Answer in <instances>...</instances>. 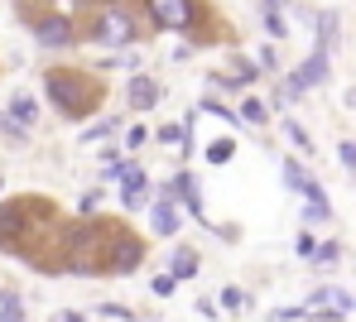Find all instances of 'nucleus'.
<instances>
[{
  "instance_id": "f257e3e1",
  "label": "nucleus",
  "mask_w": 356,
  "mask_h": 322,
  "mask_svg": "<svg viewBox=\"0 0 356 322\" xmlns=\"http://www.w3.org/2000/svg\"><path fill=\"white\" fill-rule=\"evenodd\" d=\"M44 96L54 101V111H58L63 121H92L102 111V96L106 92L82 67H49L44 72Z\"/></svg>"
},
{
  "instance_id": "f03ea898",
  "label": "nucleus",
  "mask_w": 356,
  "mask_h": 322,
  "mask_svg": "<svg viewBox=\"0 0 356 322\" xmlns=\"http://www.w3.org/2000/svg\"><path fill=\"white\" fill-rule=\"evenodd\" d=\"M34 221H54L49 197H10V202H0V255H29Z\"/></svg>"
},
{
  "instance_id": "7ed1b4c3",
  "label": "nucleus",
  "mask_w": 356,
  "mask_h": 322,
  "mask_svg": "<svg viewBox=\"0 0 356 322\" xmlns=\"http://www.w3.org/2000/svg\"><path fill=\"white\" fill-rule=\"evenodd\" d=\"M77 39L87 44H102V49H130L140 39V19L125 0H111V5H97V15L77 29Z\"/></svg>"
},
{
  "instance_id": "20e7f679",
  "label": "nucleus",
  "mask_w": 356,
  "mask_h": 322,
  "mask_svg": "<svg viewBox=\"0 0 356 322\" xmlns=\"http://www.w3.org/2000/svg\"><path fill=\"white\" fill-rule=\"evenodd\" d=\"M140 260H145V241L135 231L102 226L97 255H92V274H130V269H140Z\"/></svg>"
},
{
  "instance_id": "39448f33",
  "label": "nucleus",
  "mask_w": 356,
  "mask_h": 322,
  "mask_svg": "<svg viewBox=\"0 0 356 322\" xmlns=\"http://www.w3.org/2000/svg\"><path fill=\"white\" fill-rule=\"evenodd\" d=\"M149 29L159 34H193L202 19H207V5L202 0H140Z\"/></svg>"
},
{
  "instance_id": "423d86ee",
  "label": "nucleus",
  "mask_w": 356,
  "mask_h": 322,
  "mask_svg": "<svg viewBox=\"0 0 356 322\" xmlns=\"http://www.w3.org/2000/svg\"><path fill=\"white\" fill-rule=\"evenodd\" d=\"M327 63H332V53L313 44V53H308V58L280 82V96H284V101H298V96H308L313 87H323V82H327Z\"/></svg>"
},
{
  "instance_id": "0eeeda50",
  "label": "nucleus",
  "mask_w": 356,
  "mask_h": 322,
  "mask_svg": "<svg viewBox=\"0 0 356 322\" xmlns=\"http://www.w3.org/2000/svg\"><path fill=\"white\" fill-rule=\"evenodd\" d=\"M29 34L44 49H72L77 44V19L67 10H34L29 15Z\"/></svg>"
},
{
  "instance_id": "6e6552de",
  "label": "nucleus",
  "mask_w": 356,
  "mask_h": 322,
  "mask_svg": "<svg viewBox=\"0 0 356 322\" xmlns=\"http://www.w3.org/2000/svg\"><path fill=\"white\" fill-rule=\"evenodd\" d=\"M120 212H135L145 197H149V178H145V169L135 164V159H120Z\"/></svg>"
},
{
  "instance_id": "1a4fd4ad",
  "label": "nucleus",
  "mask_w": 356,
  "mask_h": 322,
  "mask_svg": "<svg viewBox=\"0 0 356 322\" xmlns=\"http://www.w3.org/2000/svg\"><path fill=\"white\" fill-rule=\"evenodd\" d=\"M164 101V87H159V77H145V72H135L130 82H125V106L130 111H154Z\"/></svg>"
},
{
  "instance_id": "9d476101",
  "label": "nucleus",
  "mask_w": 356,
  "mask_h": 322,
  "mask_svg": "<svg viewBox=\"0 0 356 322\" xmlns=\"http://www.w3.org/2000/svg\"><path fill=\"white\" fill-rule=\"evenodd\" d=\"M298 197H303V221H308V226L332 221V202H327V193H323V183H318V178H313V183H308Z\"/></svg>"
},
{
  "instance_id": "9b49d317",
  "label": "nucleus",
  "mask_w": 356,
  "mask_h": 322,
  "mask_svg": "<svg viewBox=\"0 0 356 322\" xmlns=\"http://www.w3.org/2000/svg\"><path fill=\"white\" fill-rule=\"evenodd\" d=\"M149 221H154L159 236H178V221H183V217H178V202L164 193V188H154V212H149Z\"/></svg>"
},
{
  "instance_id": "f8f14e48",
  "label": "nucleus",
  "mask_w": 356,
  "mask_h": 322,
  "mask_svg": "<svg viewBox=\"0 0 356 322\" xmlns=\"http://www.w3.org/2000/svg\"><path fill=\"white\" fill-rule=\"evenodd\" d=\"M5 111H10V116H15L24 130L39 126V101H34L29 92H10V96H5Z\"/></svg>"
},
{
  "instance_id": "ddd939ff",
  "label": "nucleus",
  "mask_w": 356,
  "mask_h": 322,
  "mask_svg": "<svg viewBox=\"0 0 356 322\" xmlns=\"http://www.w3.org/2000/svg\"><path fill=\"white\" fill-rule=\"evenodd\" d=\"M197 269H202V260H197V251H193V246H174V260H169V274H174L178 284H183V279H197Z\"/></svg>"
},
{
  "instance_id": "4468645a",
  "label": "nucleus",
  "mask_w": 356,
  "mask_h": 322,
  "mask_svg": "<svg viewBox=\"0 0 356 322\" xmlns=\"http://www.w3.org/2000/svg\"><path fill=\"white\" fill-rule=\"evenodd\" d=\"M260 24H265V34H270V39H284V34H289L284 0H265V5H260Z\"/></svg>"
},
{
  "instance_id": "2eb2a0df",
  "label": "nucleus",
  "mask_w": 356,
  "mask_h": 322,
  "mask_svg": "<svg viewBox=\"0 0 356 322\" xmlns=\"http://www.w3.org/2000/svg\"><path fill=\"white\" fill-rule=\"evenodd\" d=\"M0 139H10L15 149H24V144H29L34 135H29V130H24L19 121H15V116H10V111H5V106H0Z\"/></svg>"
},
{
  "instance_id": "dca6fc26",
  "label": "nucleus",
  "mask_w": 356,
  "mask_h": 322,
  "mask_svg": "<svg viewBox=\"0 0 356 322\" xmlns=\"http://www.w3.org/2000/svg\"><path fill=\"white\" fill-rule=\"evenodd\" d=\"M280 169H284V188H289V193H303V188L313 183V173L303 169V159H284Z\"/></svg>"
},
{
  "instance_id": "f3484780",
  "label": "nucleus",
  "mask_w": 356,
  "mask_h": 322,
  "mask_svg": "<svg viewBox=\"0 0 356 322\" xmlns=\"http://www.w3.org/2000/svg\"><path fill=\"white\" fill-rule=\"evenodd\" d=\"M120 130H125V126H120V116H106V121H97V126L82 130V144H97V139H116Z\"/></svg>"
},
{
  "instance_id": "a211bd4d",
  "label": "nucleus",
  "mask_w": 356,
  "mask_h": 322,
  "mask_svg": "<svg viewBox=\"0 0 356 322\" xmlns=\"http://www.w3.org/2000/svg\"><path fill=\"white\" fill-rule=\"evenodd\" d=\"M337 260H342V241H318V251H313L308 264H313V269H332Z\"/></svg>"
},
{
  "instance_id": "6ab92c4d",
  "label": "nucleus",
  "mask_w": 356,
  "mask_h": 322,
  "mask_svg": "<svg viewBox=\"0 0 356 322\" xmlns=\"http://www.w3.org/2000/svg\"><path fill=\"white\" fill-rule=\"evenodd\" d=\"M236 116H241V121H250V126H265V121H270V106H265L260 96H245Z\"/></svg>"
},
{
  "instance_id": "aec40b11",
  "label": "nucleus",
  "mask_w": 356,
  "mask_h": 322,
  "mask_svg": "<svg viewBox=\"0 0 356 322\" xmlns=\"http://www.w3.org/2000/svg\"><path fill=\"white\" fill-rule=\"evenodd\" d=\"M0 322H24V298L10 289V294H0Z\"/></svg>"
},
{
  "instance_id": "412c9836",
  "label": "nucleus",
  "mask_w": 356,
  "mask_h": 322,
  "mask_svg": "<svg viewBox=\"0 0 356 322\" xmlns=\"http://www.w3.org/2000/svg\"><path fill=\"white\" fill-rule=\"evenodd\" d=\"M227 72H232V77H236L241 87H250V82H255V77H260V67L250 63V58H241V53H232V67H227Z\"/></svg>"
},
{
  "instance_id": "4be33fe9",
  "label": "nucleus",
  "mask_w": 356,
  "mask_h": 322,
  "mask_svg": "<svg viewBox=\"0 0 356 322\" xmlns=\"http://www.w3.org/2000/svg\"><path fill=\"white\" fill-rule=\"evenodd\" d=\"M280 130L289 135V144H294L298 154H313V135H308V130L298 126V121H284V126H280Z\"/></svg>"
},
{
  "instance_id": "5701e85b",
  "label": "nucleus",
  "mask_w": 356,
  "mask_h": 322,
  "mask_svg": "<svg viewBox=\"0 0 356 322\" xmlns=\"http://www.w3.org/2000/svg\"><path fill=\"white\" fill-rule=\"evenodd\" d=\"M245 303H250V298H245V294H241L236 284H227V289H222V294H217V308H227V313H241V308H245Z\"/></svg>"
},
{
  "instance_id": "b1692460",
  "label": "nucleus",
  "mask_w": 356,
  "mask_h": 322,
  "mask_svg": "<svg viewBox=\"0 0 356 322\" xmlns=\"http://www.w3.org/2000/svg\"><path fill=\"white\" fill-rule=\"evenodd\" d=\"M232 154H236V139H212L207 144V164H227Z\"/></svg>"
},
{
  "instance_id": "393cba45",
  "label": "nucleus",
  "mask_w": 356,
  "mask_h": 322,
  "mask_svg": "<svg viewBox=\"0 0 356 322\" xmlns=\"http://www.w3.org/2000/svg\"><path fill=\"white\" fill-rule=\"evenodd\" d=\"M197 111H207V116H217V121H227V126H241L236 111H232V106H222V101H212V96H207V101H202Z\"/></svg>"
},
{
  "instance_id": "a878e982",
  "label": "nucleus",
  "mask_w": 356,
  "mask_h": 322,
  "mask_svg": "<svg viewBox=\"0 0 356 322\" xmlns=\"http://www.w3.org/2000/svg\"><path fill=\"white\" fill-rule=\"evenodd\" d=\"M174 289H178V279H174V274H169V269L149 279V294H154V298H174Z\"/></svg>"
},
{
  "instance_id": "bb28decb",
  "label": "nucleus",
  "mask_w": 356,
  "mask_h": 322,
  "mask_svg": "<svg viewBox=\"0 0 356 322\" xmlns=\"http://www.w3.org/2000/svg\"><path fill=\"white\" fill-rule=\"evenodd\" d=\"M149 144V126H125V149H145Z\"/></svg>"
},
{
  "instance_id": "cd10ccee",
  "label": "nucleus",
  "mask_w": 356,
  "mask_h": 322,
  "mask_svg": "<svg viewBox=\"0 0 356 322\" xmlns=\"http://www.w3.org/2000/svg\"><path fill=\"white\" fill-rule=\"evenodd\" d=\"M313 251H318V236H313V231H298L294 255H298V260H313Z\"/></svg>"
},
{
  "instance_id": "c85d7f7f",
  "label": "nucleus",
  "mask_w": 356,
  "mask_h": 322,
  "mask_svg": "<svg viewBox=\"0 0 356 322\" xmlns=\"http://www.w3.org/2000/svg\"><path fill=\"white\" fill-rule=\"evenodd\" d=\"M255 67H260V72H280V53H275V44H265V49H260Z\"/></svg>"
},
{
  "instance_id": "c756f323",
  "label": "nucleus",
  "mask_w": 356,
  "mask_h": 322,
  "mask_svg": "<svg viewBox=\"0 0 356 322\" xmlns=\"http://www.w3.org/2000/svg\"><path fill=\"white\" fill-rule=\"evenodd\" d=\"M97 313H102V318H120V322H135V308H125V303H102Z\"/></svg>"
},
{
  "instance_id": "7c9ffc66",
  "label": "nucleus",
  "mask_w": 356,
  "mask_h": 322,
  "mask_svg": "<svg viewBox=\"0 0 356 322\" xmlns=\"http://www.w3.org/2000/svg\"><path fill=\"white\" fill-rule=\"evenodd\" d=\"M97 207H102V188L82 193V202H77V212H82V217H97Z\"/></svg>"
},
{
  "instance_id": "2f4dec72",
  "label": "nucleus",
  "mask_w": 356,
  "mask_h": 322,
  "mask_svg": "<svg viewBox=\"0 0 356 322\" xmlns=\"http://www.w3.org/2000/svg\"><path fill=\"white\" fill-rule=\"evenodd\" d=\"M337 159H342V164L356 173V144H352V139H342V144H337Z\"/></svg>"
},
{
  "instance_id": "473e14b6",
  "label": "nucleus",
  "mask_w": 356,
  "mask_h": 322,
  "mask_svg": "<svg viewBox=\"0 0 356 322\" xmlns=\"http://www.w3.org/2000/svg\"><path fill=\"white\" fill-rule=\"evenodd\" d=\"M308 308H275V322H303Z\"/></svg>"
},
{
  "instance_id": "72a5a7b5",
  "label": "nucleus",
  "mask_w": 356,
  "mask_h": 322,
  "mask_svg": "<svg viewBox=\"0 0 356 322\" xmlns=\"http://www.w3.org/2000/svg\"><path fill=\"white\" fill-rule=\"evenodd\" d=\"M197 313H202V318H207V322H217V313H222V308H217L212 298H197Z\"/></svg>"
},
{
  "instance_id": "f704fd0d",
  "label": "nucleus",
  "mask_w": 356,
  "mask_h": 322,
  "mask_svg": "<svg viewBox=\"0 0 356 322\" xmlns=\"http://www.w3.org/2000/svg\"><path fill=\"white\" fill-rule=\"evenodd\" d=\"M120 159H125V154H120ZM120 159H116V164H102V183H116V178H120Z\"/></svg>"
},
{
  "instance_id": "c9c22d12",
  "label": "nucleus",
  "mask_w": 356,
  "mask_h": 322,
  "mask_svg": "<svg viewBox=\"0 0 356 322\" xmlns=\"http://www.w3.org/2000/svg\"><path fill=\"white\" fill-rule=\"evenodd\" d=\"M54 322H87V313H77V308H63Z\"/></svg>"
},
{
  "instance_id": "e433bc0d",
  "label": "nucleus",
  "mask_w": 356,
  "mask_h": 322,
  "mask_svg": "<svg viewBox=\"0 0 356 322\" xmlns=\"http://www.w3.org/2000/svg\"><path fill=\"white\" fill-rule=\"evenodd\" d=\"M0 193H5V178H0Z\"/></svg>"
},
{
  "instance_id": "4c0bfd02",
  "label": "nucleus",
  "mask_w": 356,
  "mask_h": 322,
  "mask_svg": "<svg viewBox=\"0 0 356 322\" xmlns=\"http://www.w3.org/2000/svg\"><path fill=\"white\" fill-rule=\"evenodd\" d=\"M97 5H111V0H97Z\"/></svg>"
}]
</instances>
